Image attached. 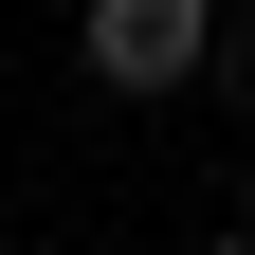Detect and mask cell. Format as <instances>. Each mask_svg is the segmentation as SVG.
Masks as SVG:
<instances>
[{
    "instance_id": "1",
    "label": "cell",
    "mask_w": 255,
    "mask_h": 255,
    "mask_svg": "<svg viewBox=\"0 0 255 255\" xmlns=\"http://www.w3.org/2000/svg\"><path fill=\"white\" fill-rule=\"evenodd\" d=\"M73 73L128 91V110H164V91L237 73V18H219V0H91V18H73Z\"/></svg>"
}]
</instances>
